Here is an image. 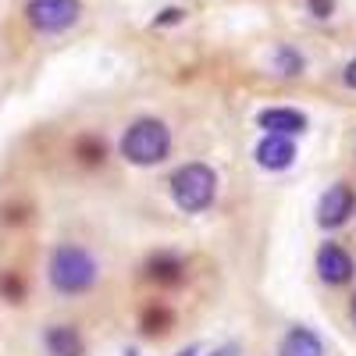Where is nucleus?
I'll return each instance as SVG.
<instances>
[{
  "label": "nucleus",
  "mask_w": 356,
  "mask_h": 356,
  "mask_svg": "<svg viewBox=\"0 0 356 356\" xmlns=\"http://www.w3.org/2000/svg\"><path fill=\"white\" fill-rule=\"evenodd\" d=\"M97 275H100V267L97 260L89 257L82 246H57L50 253V285L61 292V296H82L97 285Z\"/></svg>",
  "instance_id": "nucleus-1"
},
{
  "label": "nucleus",
  "mask_w": 356,
  "mask_h": 356,
  "mask_svg": "<svg viewBox=\"0 0 356 356\" xmlns=\"http://www.w3.org/2000/svg\"><path fill=\"white\" fill-rule=\"evenodd\" d=\"M171 154V129L157 118H139L122 136V157L136 168L161 164Z\"/></svg>",
  "instance_id": "nucleus-2"
},
{
  "label": "nucleus",
  "mask_w": 356,
  "mask_h": 356,
  "mask_svg": "<svg viewBox=\"0 0 356 356\" xmlns=\"http://www.w3.org/2000/svg\"><path fill=\"white\" fill-rule=\"evenodd\" d=\"M171 200L178 211L186 214H200L214 203V193H218V175L214 168L207 164H182L175 175H171Z\"/></svg>",
  "instance_id": "nucleus-3"
},
{
  "label": "nucleus",
  "mask_w": 356,
  "mask_h": 356,
  "mask_svg": "<svg viewBox=\"0 0 356 356\" xmlns=\"http://www.w3.org/2000/svg\"><path fill=\"white\" fill-rule=\"evenodd\" d=\"M82 18V0H25V22L40 36H57Z\"/></svg>",
  "instance_id": "nucleus-4"
},
{
  "label": "nucleus",
  "mask_w": 356,
  "mask_h": 356,
  "mask_svg": "<svg viewBox=\"0 0 356 356\" xmlns=\"http://www.w3.org/2000/svg\"><path fill=\"white\" fill-rule=\"evenodd\" d=\"M356 214V193L346 182H335L317 203V225L321 228H342Z\"/></svg>",
  "instance_id": "nucleus-5"
},
{
  "label": "nucleus",
  "mask_w": 356,
  "mask_h": 356,
  "mask_svg": "<svg viewBox=\"0 0 356 356\" xmlns=\"http://www.w3.org/2000/svg\"><path fill=\"white\" fill-rule=\"evenodd\" d=\"M317 275H321V282H328V285H346L353 275H356V264H353V257L339 246V243H324L321 250H317Z\"/></svg>",
  "instance_id": "nucleus-6"
},
{
  "label": "nucleus",
  "mask_w": 356,
  "mask_h": 356,
  "mask_svg": "<svg viewBox=\"0 0 356 356\" xmlns=\"http://www.w3.org/2000/svg\"><path fill=\"white\" fill-rule=\"evenodd\" d=\"M257 164L264 171H285L296 164V143L292 136H278V132H267L257 143Z\"/></svg>",
  "instance_id": "nucleus-7"
},
{
  "label": "nucleus",
  "mask_w": 356,
  "mask_h": 356,
  "mask_svg": "<svg viewBox=\"0 0 356 356\" xmlns=\"http://www.w3.org/2000/svg\"><path fill=\"white\" fill-rule=\"evenodd\" d=\"M257 125L267 132H278V136H300L307 132V114L292 111V107H267L257 114Z\"/></svg>",
  "instance_id": "nucleus-8"
},
{
  "label": "nucleus",
  "mask_w": 356,
  "mask_h": 356,
  "mask_svg": "<svg viewBox=\"0 0 356 356\" xmlns=\"http://www.w3.org/2000/svg\"><path fill=\"white\" fill-rule=\"evenodd\" d=\"M43 346L50 356H86V342L72 324H54L43 332Z\"/></svg>",
  "instance_id": "nucleus-9"
},
{
  "label": "nucleus",
  "mask_w": 356,
  "mask_h": 356,
  "mask_svg": "<svg viewBox=\"0 0 356 356\" xmlns=\"http://www.w3.org/2000/svg\"><path fill=\"white\" fill-rule=\"evenodd\" d=\"M278 356H324V342H321L310 328H292V332L282 339Z\"/></svg>",
  "instance_id": "nucleus-10"
},
{
  "label": "nucleus",
  "mask_w": 356,
  "mask_h": 356,
  "mask_svg": "<svg viewBox=\"0 0 356 356\" xmlns=\"http://www.w3.org/2000/svg\"><path fill=\"white\" fill-rule=\"evenodd\" d=\"M182 271H186V267H182V260H178V257H157V260H150V267H146V275H150L154 282H178V278H182Z\"/></svg>",
  "instance_id": "nucleus-11"
},
{
  "label": "nucleus",
  "mask_w": 356,
  "mask_h": 356,
  "mask_svg": "<svg viewBox=\"0 0 356 356\" xmlns=\"http://www.w3.org/2000/svg\"><path fill=\"white\" fill-rule=\"evenodd\" d=\"M0 300L4 303H22L25 300V278L18 271H0Z\"/></svg>",
  "instance_id": "nucleus-12"
},
{
  "label": "nucleus",
  "mask_w": 356,
  "mask_h": 356,
  "mask_svg": "<svg viewBox=\"0 0 356 356\" xmlns=\"http://www.w3.org/2000/svg\"><path fill=\"white\" fill-rule=\"evenodd\" d=\"M275 65L282 68V75H300V72H303V57L296 54V50H289V47H282V50L275 54Z\"/></svg>",
  "instance_id": "nucleus-13"
},
{
  "label": "nucleus",
  "mask_w": 356,
  "mask_h": 356,
  "mask_svg": "<svg viewBox=\"0 0 356 356\" xmlns=\"http://www.w3.org/2000/svg\"><path fill=\"white\" fill-rule=\"evenodd\" d=\"M307 11L317 18V22H328L335 15V0H307Z\"/></svg>",
  "instance_id": "nucleus-14"
},
{
  "label": "nucleus",
  "mask_w": 356,
  "mask_h": 356,
  "mask_svg": "<svg viewBox=\"0 0 356 356\" xmlns=\"http://www.w3.org/2000/svg\"><path fill=\"white\" fill-rule=\"evenodd\" d=\"M79 154H82V161L93 164V161H100V157H104V146H100V143H93V139H82V143H79Z\"/></svg>",
  "instance_id": "nucleus-15"
},
{
  "label": "nucleus",
  "mask_w": 356,
  "mask_h": 356,
  "mask_svg": "<svg viewBox=\"0 0 356 356\" xmlns=\"http://www.w3.org/2000/svg\"><path fill=\"white\" fill-rule=\"evenodd\" d=\"M157 324H168V310H157V307H154L150 314H146V317H143V328H146V332H150V335H157V332H161V328H157Z\"/></svg>",
  "instance_id": "nucleus-16"
},
{
  "label": "nucleus",
  "mask_w": 356,
  "mask_h": 356,
  "mask_svg": "<svg viewBox=\"0 0 356 356\" xmlns=\"http://www.w3.org/2000/svg\"><path fill=\"white\" fill-rule=\"evenodd\" d=\"M182 15H186L182 8H168V11H161V15L154 18V25H157V29H161V25H175V22H182Z\"/></svg>",
  "instance_id": "nucleus-17"
},
{
  "label": "nucleus",
  "mask_w": 356,
  "mask_h": 356,
  "mask_svg": "<svg viewBox=\"0 0 356 356\" xmlns=\"http://www.w3.org/2000/svg\"><path fill=\"white\" fill-rule=\"evenodd\" d=\"M342 82H346L349 89H356V57H353V61L346 65V72H342Z\"/></svg>",
  "instance_id": "nucleus-18"
},
{
  "label": "nucleus",
  "mask_w": 356,
  "mask_h": 356,
  "mask_svg": "<svg viewBox=\"0 0 356 356\" xmlns=\"http://www.w3.org/2000/svg\"><path fill=\"white\" fill-rule=\"evenodd\" d=\"M214 356H235V349H221V353H214Z\"/></svg>",
  "instance_id": "nucleus-19"
},
{
  "label": "nucleus",
  "mask_w": 356,
  "mask_h": 356,
  "mask_svg": "<svg viewBox=\"0 0 356 356\" xmlns=\"http://www.w3.org/2000/svg\"><path fill=\"white\" fill-rule=\"evenodd\" d=\"M349 314H353V321H356V296H353V307H349Z\"/></svg>",
  "instance_id": "nucleus-20"
},
{
  "label": "nucleus",
  "mask_w": 356,
  "mask_h": 356,
  "mask_svg": "<svg viewBox=\"0 0 356 356\" xmlns=\"http://www.w3.org/2000/svg\"><path fill=\"white\" fill-rule=\"evenodd\" d=\"M178 356H193V349H186V353H178Z\"/></svg>",
  "instance_id": "nucleus-21"
},
{
  "label": "nucleus",
  "mask_w": 356,
  "mask_h": 356,
  "mask_svg": "<svg viewBox=\"0 0 356 356\" xmlns=\"http://www.w3.org/2000/svg\"><path fill=\"white\" fill-rule=\"evenodd\" d=\"M125 356H139V353H132V349H129V353H125Z\"/></svg>",
  "instance_id": "nucleus-22"
}]
</instances>
